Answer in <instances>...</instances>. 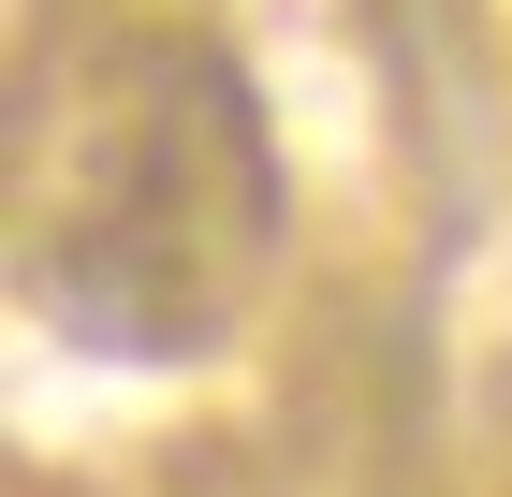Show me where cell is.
Returning a JSON list of instances; mask_svg holds the SVG:
<instances>
[{
    "label": "cell",
    "mask_w": 512,
    "mask_h": 497,
    "mask_svg": "<svg viewBox=\"0 0 512 497\" xmlns=\"http://www.w3.org/2000/svg\"><path fill=\"white\" fill-rule=\"evenodd\" d=\"M264 264H278L264 88L235 74V44H147L118 117H103L88 191L30 249L44 322L74 351H118V366H191L205 337H235Z\"/></svg>",
    "instance_id": "6da1fadb"
}]
</instances>
